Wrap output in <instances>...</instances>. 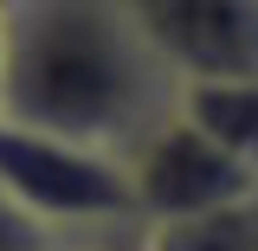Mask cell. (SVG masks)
Returning <instances> with one entry per match:
<instances>
[{
    "mask_svg": "<svg viewBox=\"0 0 258 251\" xmlns=\"http://www.w3.org/2000/svg\"><path fill=\"white\" fill-rule=\"evenodd\" d=\"M174 77L136 32L123 0H20L0 45V116L91 142L103 155L136 148L174 110Z\"/></svg>",
    "mask_w": 258,
    "mask_h": 251,
    "instance_id": "6da1fadb",
    "label": "cell"
},
{
    "mask_svg": "<svg viewBox=\"0 0 258 251\" xmlns=\"http://www.w3.org/2000/svg\"><path fill=\"white\" fill-rule=\"evenodd\" d=\"M0 193L39 219L52 238L64 232H103V225H142L129 200L123 155H103L91 142H64L45 129L0 116Z\"/></svg>",
    "mask_w": 258,
    "mask_h": 251,
    "instance_id": "7a4b0ae2",
    "label": "cell"
},
{
    "mask_svg": "<svg viewBox=\"0 0 258 251\" xmlns=\"http://www.w3.org/2000/svg\"><path fill=\"white\" fill-rule=\"evenodd\" d=\"M123 174H129V200L136 219L161 232V225H187L207 213L239 206L245 193H258V174L239 168L232 155H220L200 129H187L174 110L161 116L136 148H123Z\"/></svg>",
    "mask_w": 258,
    "mask_h": 251,
    "instance_id": "3957f363",
    "label": "cell"
},
{
    "mask_svg": "<svg viewBox=\"0 0 258 251\" xmlns=\"http://www.w3.org/2000/svg\"><path fill=\"white\" fill-rule=\"evenodd\" d=\"M174 84L258 77V0H123Z\"/></svg>",
    "mask_w": 258,
    "mask_h": 251,
    "instance_id": "277c9868",
    "label": "cell"
},
{
    "mask_svg": "<svg viewBox=\"0 0 258 251\" xmlns=\"http://www.w3.org/2000/svg\"><path fill=\"white\" fill-rule=\"evenodd\" d=\"M174 116L200 129L220 155L258 174V77H200L174 91Z\"/></svg>",
    "mask_w": 258,
    "mask_h": 251,
    "instance_id": "5b68a950",
    "label": "cell"
},
{
    "mask_svg": "<svg viewBox=\"0 0 258 251\" xmlns=\"http://www.w3.org/2000/svg\"><path fill=\"white\" fill-rule=\"evenodd\" d=\"M149 245L155 251H258V193H245L226 213H207V219L161 225V232H149Z\"/></svg>",
    "mask_w": 258,
    "mask_h": 251,
    "instance_id": "8992f818",
    "label": "cell"
},
{
    "mask_svg": "<svg viewBox=\"0 0 258 251\" xmlns=\"http://www.w3.org/2000/svg\"><path fill=\"white\" fill-rule=\"evenodd\" d=\"M52 251H149V225H103V232H64Z\"/></svg>",
    "mask_w": 258,
    "mask_h": 251,
    "instance_id": "52a82bcc",
    "label": "cell"
},
{
    "mask_svg": "<svg viewBox=\"0 0 258 251\" xmlns=\"http://www.w3.org/2000/svg\"><path fill=\"white\" fill-rule=\"evenodd\" d=\"M0 251H52V232L39 219H26L7 193H0Z\"/></svg>",
    "mask_w": 258,
    "mask_h": 251,
    "instance_id": "ba28073f",
    "label": "cell"
},
{
    "mask_svg": "<svg viewBox=\"0 0 258 251\" xmlns=\"http://www.w3.org/2000/svg\"><path fill=\"white\" fill-rule=\"evenodd\" d=\"M0 45H7V7H0Z\"/></svg>",
    "mask_w": 258,
    "mask_h": 251,
    "instance_id": "9c48e42d",
    "label": "cell"
},
{
    "mask_svg": "<svg viewBox=\"0 0 258 251\" xmlns=\"http://www.w3.org/2000/svg\"><path fill=\"white\" fill-rule=\"evenodd\" d=\"M0 7H20V0H0Z\"/></svg>",
    "mask_w": 258,
    "mask_h": 251,
    "instance_id": "30bf717a",
    "label": "cell"
},
{
    "mask_svg": "<svg viewBox=\"0 0 258 251\" xmlns=\"http://www.w3.org/2000/svg\"><path fill=\"white\" fill-rule=\"evenodd\" d=\"M149 251H155V245H149Z\"/></svg>",
    "mask_w": 258,
    "mask_h": 251,
    "instance_id": "8fae6325",
    "label": "cell"
}]
</instances>
